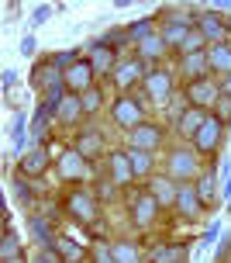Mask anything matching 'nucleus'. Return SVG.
I'll return each mask as SVG.
<instances>
[{"label":"nucleus","instance_id":"nucleus-1","mask_svg":"<svg viewBox=\"0 0 231 263\" xmlns=\"http://www.w3.org/2000/svg\"><path fill=\"white\" fill-rule=\"evenodd\" d=\"M166 177L169 180H176V184H180V180H193V177H197V156H193L190 149H173V153H169V159H166Z\"/></svg>","mask_w":231,"mask_h":263},{"label":"nucleus","instance_id":"nucleus-2","mask_svg":"<svg viewBox=\"0 0 231 263\" xmlns=\"http://www.w3.org/2000/svg\"><path fill=\"white\" fill-rule=\"evenodd\" d=\"M186 97H190V107H197V111H211V107L221 101V87L211 83V80H193L190 87H186Z\"/></svg>","mask_w":231,"mask_h":263},{"label":"nucleus","instance_id":"nucleus-3","mask_svg":"<svg viewBox=\"0 0 231 263\" xmlns=\"http://www.w3.org/2000/svg\"><path fill=\"white\" fill-rule=\"evenodd\" d=\"M221 135H224V125L207 111L204 125L197 128V135H193V149H197V153H214V149L221 145Z\"/></svg>","mask_w":231,"mask_h":263},{"label":"nucleus","instance_id":"nucleus-4","mask_svg":"<svg viewBox=\"0 0 231 263\" xmlns=\"http://www.w3.org/2000/svg\"><path fill=\"white\" fill-rule=\"evenodd\" d=\"M66 211L83 225L97 222V201H93V194H87V191H73V194L66 197Z\"/></svg>","mask_w":231,"mask_h":263},{"label":"nucleus","instance_id":"nucleus-5","mask_svg":"<svg viewBox=\"0 0 231 263\" xmlns=\"http://www.w3.org/2000/svg\"><path fill=\"white\" fill-rule=\"evenodd\" d=\"M62 83H66V73L52 63V59H49V63H38V66H35V73H31V87H35V90L49 93V90H55V87H62Z\"/></svg>","mask_w":231,"mask_h":263},{"label":"nucleus","instance_id":"nucleus-6","mask_svg":"<svg viewBox=\"0 0 231 263\" xmlns=\"http://www.w3.org/2000/svg\"><path fill=\"white\" fill-rule=\"evenodd\" d=\"M111 115H114V125H121V128L135 132L141 125V104L135 97H117V104L111 107Z\"/></svg>","mask_w":231,"mask_h":263},{"label":"nucleus","instance_id":"nucleus-7","mask_svg":"<svg viewBox=\"0 0 231 263\" xmlns=\"http://www.w3.org/2000/svg\"><path fill=\"white\" fill-rule=\"evenodd\" d=\"M90 83H93V66H90V59L83 63H73L69 69H66V90L69 93H87L90 90Z\"/></svg>","mask_w":231,"mask_h":263},{"label":"nucleus","instance_id":"nucleus-8","mask_svg":"<svg viewBox=\"0 0 231 263\" xmlns=\"http://www.w3.org/2000/svg\"><path fill=\"white\" fill-rule=\"evenodd\" d=\"M145 90H149L152 101H166L169 93H173V77H169L166 69L149 66V73H145Z\"/></svg>","mask_w":231,"mask_h":263},{"label":"nucleus","instance_id":"nucleus-9","mask_svg":"<svg viewBox=\"0 0 231 263\" xmlns=\"http://www.w3.org/2000/svg\"><path fill=\"white\" fill-rule=\"evenodd\" d=\"M145 73H149V66L141 63V59H128V63H117L114 80H117V87H121V90H131L138 80H145Z\"/></svg>","mask_w":231,"mask_h":263},{"label":"nucleus","instance_id":"nucleus-10","mask_svg":"<svg viewBox=\"0 0 231 263\" xmlns=\"http://www.w3.org/2000/svg\"><path fill=\"white\" fill-rule=\"evenodd\" d=\"M90 66H93V73H114V69H117V52H114V45H107V42H93V49H90Z\"/></svg>","mask_w":231,"mask_h":263},{"label":"nucleus","instance_id":"nucleus-11","mask_svg":"<svg viewBox=\"0 0 231 263\" xmlns=\"http://www.w3.org/2000/svg\"><path fill=\"white\" fill-rule=\"evenodd\" d=\"M200 208H204V201H200V194H197V187L180 184V191H176V211H180L183 218H197Z\"/></svg>","mask_w":231,"mask_h":263},{"label":"nucleus","instance_id":"nucleus-12","mask_svg":"<svg viewBox=\"0 0 231 263\" xmlns=\"http://www.w3.org/2000/svg\"><path fill=\"white\" fill-rule=\"evenodd\" d=\"M197 31L207 42H214V45H224V39H228V25H221L218 14H200L197 17Z\"/></svg>","mask_w":231,"mask_h":263},{"label":"nucleus","instance_id":"nucleus-13","mask_svg":"<svg viewBox=\"0 0 231 263\" xmlns=\"http://www.w3.org/2000/svg\"><path fill=\"white\" fill-rule=\"evenodd\" d=\"M59 173L66 180H87V159L79 156L76 149H66L59 156Z\"/></svg>","mask_w":231,"mask_h":263},{"label":"nucleus","instance_id":"nucleus-14","mask_svg":"<svg viewBox=\"0 0 231 263\" xmlns=\"http://www.w3.org/2000/svg\"><path fill=\"white\" fill-rule=\"evenodd\" d=\"M111 180H114L117 187H128L131 180H135V170H131V159H128L124 149L111 153Z\"/></svg>","mask_w":231,"mask_h":263},{"label":"nucleus","instance_id":"nucleus-15","mask_svg":"<svg viewBox=\"0 0 231 263\" xmlns=\"http://www.w3.org/2000/svg\"><path fill=\"white\" fill-rule=\"evenodd\" d=\"M155 211H159V201L145 191V194L135 197V204H131V218H135V225H141V229H145V225H152Z\"/></svg>","mask_w":231,"mask_h":263},{"label":"nucleus","instance_id":"nucleus-16","mask_svg":"<svg viewBox=\"0 0 231 263\" xmlns=\"http://www.w3.org/2000/svg\"><path fill=\"white\" fill-rule=\"evenodd\" d=\"M152 263H186V246L183 242H159L149 253Z\"/></svg>","mask_w":231,"mask_h":263},{"label":"nucleus","instance_id":"nucleus-17","mask_svg":"<svg viewBox=\"0 0 231 263\" xmlns=\"http://www.w3.org/2000/svg\"><path fill=\"white\" fill-rule=\"evenodd\" d=\"M190 31H193L190 21H183V17H169L166 25H162V31H159V35H162V42H166V45L180 49L183 42H186V35H190Z\"/></svg>","mask_w":231,"mask_h":263},{"label":"nucleus","instance_id":"nucleus-18","mask_svg":"<svg viewBox=\"0 0 231 263\" xmlns=\"http://www.w3.org/2000/svg\"><path fill=\"white\" fill-rule=\"evenodd\" d=\"M159 142H162L159 125H138V128L131 132V149H145V153H152Z\"/></svg>","mask_w":231,"mask_h":263},{"label":"nucleus","instance_id":"nucleus-19","mask_svg":"<svg viewBox=\"0 0 231 263\" xmlns=\"http://www.w3.org/2000/svg\"><path fill=\"white\" fill-rule=\"evenodd\" d=\"M176 191H180V184L169 180V177H152V180H149V194H152L159 204H176Z\"/></svg>","mask_w":231,"mask_h":263},{"label":"nucleus","instance_id":"nucleus-20","mask_svg":"<svg viewBox=\"0 0 231 263\" xmlns=\"http://www.w3.org/2000/svg\"><path fill=\"white\" fill-rule=\"evenodd\" d=\"M45 170H49V153H45L41 145L21 156V173H25V177H41Z\"/></svg>","mask_w":231,"mask_h":263},{"label":"nucleus","instance_id":"nucleus-21","mask_svg":"<svg viewBox=\"0 0 231 263\" xmlns=\"http://www.w3.org/2000/svg\"><path fill=\"white\" fill-rule=\"evenodd\" d=\"M162 52H166V42H162V35H155V31H152V35H145V39L138 42V59L145 66H152Z\"/></svg>","mask_w":231,"mask_h":263},{"label":"nucleus","instance_id":"nucleus-22","mask_svg":"<svg viewBox=\"0 0 231 263\" xmlns=\"http://www.w3.org/2000/svg\"><path fill=\"white\" fill-rule=\"evenodd\" d=\"M207 63H211L214 73L231 77V49H228V42H224V45H211V49H207Z\"/></svg>","mask_w":231,"mask_h":263},{"label":"nucleus","instance_id":"nucleus-23","mask_svg":"<svg viewBox=\"0 0 231 263\" xmlns=\"http://www.w3.org/2000/svg\"><path fill=\"white\" fill-rule=\"evenodd\" d=\"M100 145H103L100 142V132L87 128V132H79V139H76V145H73V149H76L83 159H93L97 153H100Z\"/></svg>","mask_w":231,"mask_h":263},{"label":"nucleus","instance_id":"nucleus-24","mask_svg":"<svg viewBox=\"0 0 231 263\" xmlns=\"http://www.w3.org/2000/svg\"><path fill=\"white\" fill-rule=\"evenodd\" d=\"M180 66H183V73L190 77V83H193V80H204V73L211 69V63H207V52L183 55V59H180Z\"/></svg>","mask_w":231,"mask_h":263},{"label":"nucleus","instance_id":"nucleus-25","mask_svg":"<svg viewBox=\"0 0 231 263\" xmlns=\"http://www.w3.org/2000/svg\"><path fill=\"white\" fill-rule=\"evenodd\" d=\"M83 115V104H79V97H73V93H66L62 104H59V111H55V121L59 125H73V121Z\"/></svg>","mask_w":231,"mask_h":263},{"label":"nucleus","instance_id":"nucleus-26","mask_svg":"<svg viewBox=\"0 0 231 263\" xmlns=\"http://www.w3.org/2000/svg\"><path fill=\"white\" fill-rule=\"evenodd\" d=\"M204 118H207V111H197V107H186V111H183L180 115V125H176V132H180V135H197V128H200V125H204Z\"/></svg>","mask_w":231,"mask_h":263},{"label":"nucleus","instance_id":"nucleus-27","mask_svg":"<svg viewBox=\"0 0 231 263\" xmlns=\"http://www.w3.org/2000/svg\"><path fill=\"white\" fill-rule=\"evenodd\" d=\"M52 250L59 253V260L62 263H83V246H76V242H69V239H59L55 236V242H52Z\"/></svg>","mask_w":231,"mask_h":263},{"label":"nucleus","instance_id":"nucleus-28","mask_svg":"<svg viewBox=\"0 0 231 263\" xmlns=\"http://www.w3.org/2000/svg\"><path fill=\"white\" fill-rule=\"evenodd\" d=\"M128 159H131V170H135V177H145V173L152 170V153H145V149H131Z\"/></svg>","mask_w":231,"mask_h":263},{"label":"nucleus","instance_id":"nucleus-29","mask_svg":"<svg viewBox=\"0 0 231 263\" xmlns=\"http://www.w3.org/2000/svg\"><path fill=\"white\" fill-rule=\"evenodd\" d=\"M214 180H218V177H214V170H207L204 177L197 180V194H200V201H204V204H211V201H214V191H218V184H214Z\"/></svg>","mask_w":231,"mask_h":263},{"label":"nucleus","instance_id":"nucleus-30","mask_svg":"<svg viewBox=\"0 0 231 263\" xmlns=\"http://www.w3.org/2000/svg\"><path fill=\"white\" fill-rule=\"evenodd\" d=\"M111 253H114V260H117V263H141L138 250H135L131 242H114V246H111Z\"/></svg>","mask_w":231,"mask_h":263},{"label":"nucleus","instance_id":"nucleus-31","mask_svg":"<svg viewBox=\"0 0 231 263\" xmlns=\"http://www.w3.org/2000/svg\"><path fill=\"white\" fill-rule=\"evenodd\" d=\"M204 42H207V39L200 35V31H197V28H193L190 35H186V42H183L176 52H180V55H197V52H204Z\"/></svg>","mask_w":231,"mask_h":263},{"label":"nucleus","instance_id":"nucleus-32","mask_svg":"<svg viewBox=\"0 0 231 263\" xmlns=\"http://www.w3.org/2000/svg\"><path fill=\"white\" fill-rule=\"evenodd\" d=\"M28 229L35 232V239H38L41 246H52V242H55V236H52L49 222H41V218H28Z\"/></svg>","mask_w":231,"mask_h":263},{"label":"nucleus","instance_id":"nucleus-33","mask_svg":"<svg viewBox=\"0 0 231 263\" xmlns=\"http://www.w3.org/2000/svg\"><path fill=\"white\" fill-rule=\"evenodd\" d=\"M11 139H14V153H21V149H25V111H14Z\"/></svg>","mask_w":231,"mask_h":263},{"label":"nucleus","instance_id":"nucleus-34","mask_svg":"<svg viewBox=\"0 0 231 263\" xmlns=\"http://www.w3.org/2000/svg\"><path fill=\"white\" fill-rule=\"evenodd\" d=\"M14 256H21V250H17L14 232L7 229V232H4V239H0V260H14Z\"/></svg>","mask_w":231,"mask_h":263},{"label":"nucleus","instance_id":"nucleus-35","mask_svg":"<svg viewBox=\"0 0 231 263\" xmlns=\"http://www.w3.org/2000/svg\"><path fill=\"white\" fill-rule=\"evenodd\" d=\"M145 35H152V17H145V21H138V25L128 28V42H135V45H138Z\"/></svg>","mask_w":231,"mask_h":263},{"label":"nucleus","instance_id":"nucleus-36","mask_svg":"<svg viewBox=\"0 0 231 263\" xmlns=\"http://www.w3.org/2000/svg\"><path fill=\"white\" fill-rule=\"evenodd\" d=\"M79 104H83V115H93L97 107H100V90H87V93H79Z\"/></svg>","mask_w":231,"mask_h":263},{"label":"nucleus","instance_id":"nucleus-37","mask_svg":"<svg viewBox=\"0 0 231 263\" xmlns=\"http://www.w3.org/2000/svg\"><path fill=\"white\" fill-rule=\"evenodd\" d=\"M214 118H218L221 125H228V121H231V97H224V93H221V101L214 104Z\"/></svg>","mask_w":231,"mask_h":263},{"label":"nucleus","instance_id":"nucleus-38","mask_svg":"<svg viewBox=\"0 0 231 263\" xmlns=\"http://www.w3.org/2000/svg\"><path fill=\"white\" fill-rule=\"evenodd\" d=\"M49 111H45V107H38V115H35V125H31V135H35V139H41V135H45V128H49Z\"/></svg>","mask_w":231,"mask_h":263},{"label":"nucleus","instance_id":"nucleus-39","mask_svg":"<svg viewBox=\"0 0 231 263\" xmlns=\"http://www.w3.org/2000/svg\"><path fill=\"white\" fill-rule=\"evenodd\" d=\"M93 260L97 263H117L114 253H111V246H97V250H93Z\"/></svg>","mask_w":231,"mask_h":263},{"label":"nucleus","instance_id":"nucleus-40","mask_svg":"<svg viewBox=\"0 0 231 263\" xmlns=\"http://www.w3.org/2000/svg\"><path fill=\"white\" fill-rule=\"evenodd\" d=\"M21 52H25V55H35V39H31V35L21 42Z\"/></svg>","mask_w":231,"mask_h":263},{"label":"nucleus","instance_id":"nucleus-41","mask_svg":"<svg viewBox=\"0 0 231 263\" xmlns=\"http://www.w3.org/2000/svg\"><path fill=\"white\" fill-rule=\"evenodd\" d=\"M49 14H52V7H49V4H41L38 11H35V21H38V25H41V21H45V17H49Z\"/></svg>","mask_w":231,"mask_h":263},{"label":"nucleus","instance_id":"nucleus-42","mask_svg":"<svg viewBox=\"0 0 231 263\" xmlns=\"http://www.w3.org/2000/svg\"><path fill=\"white\" fill-rule=\"evenodd\" d=\"M218 232H221V225L214 222V225H211V229H207V236H204V246H207V242H214V236H218Z\"/></svg>","mask_w":231,"mask_h":263},{"label":"nucleus","instance_id":"nucleus-43","mask_svg":"<svg viewBox=\"0 0 231 263\" xmlns=\"http://www.w3.org/2000/svg\"><path fill=\"white\" fill-rule=\"evenodd\" d=\"M11 87H14V73L7 69V73H4V90H11Z\"/></svg>","mask_w":231,"mask_h":263},{"label":"nucleus","instance_id":"nucleus-44","mask_svg":"<svg viewBox=\"0 0 231 263\" xmlns=\"http://www.w3.org/2000/svg\"><path fill=\"white\" fill-rule=\"evenodd\" d=\"M221 93H224V97H231V77H224V83H221Z\"/></svg>","mask_w":231,"mask_h":263},{"label":"nucleus","instance_id":"nucleus-45","mask_svg":"<svg viewBox=\"0 0 231 263\" xmlns=\"http://www.w3.org/2000/svg\"><path fill=\"white\" fill-rule=\"evenodd\" d=\"M4 263H25V260H21V256H14V260H4Z\"/></svg>","mask_w":231,"mask_h":263}]
</instances>
